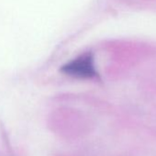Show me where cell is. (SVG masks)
Here are the masks:
<instances>
[{
	"label": "cell",
	"instance_id": "6da1fadb",
	"mask_svg": "<svg viewBox=\"0 0 156 156\" xmlns=\"http://www.w3.org/2000/svg\"><path fill=\"white\" fill-rule=\"evenodd\" d=\"M61 72L65 75L79 79H91L98 75L96 70L94 57L89 52L84 53L63 64Z\"/></svg>",
	"mask_w": 156,
	"mask_h": 156
},
{
	"label": "cell",
	"instance_id": "7a4b0ae2",
	"mask_svg": "<svg viewBox=\"0 0 156 156\" xmlns=\"http://www.w3.org/2000/svg\"><path fill=\"white\" fill-rule=\"evenodd\" d=\"M0 156H17L15 148L3 130H0Z\"/></svg>",
	"mask_w": 156,
	"mask_h": 156
}]
</instances>
